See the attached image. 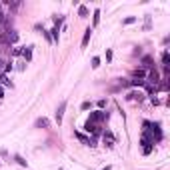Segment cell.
Here are the masks:
<instances>
[{"label":"cell","mask_w":170,"mask_h":170,"mask_svg":"<svg viewBox=\"0 0 170 170\" xmlns=\"http://www.w3.org/2000/svg\"><path fill=\"white\" fill-rule=\"evenodd\" d=\"M98 22H100V10L96 8L94 10V16H92V26H98Z\"/></svg>","instance_id":"cell-9"},{"label":"cell","mask_w":170,"mask_h":170,"mask_svg":"<svg viewBox=\"0 0 170 170\" xmlns=\"http://www.w3.org/2000/svg\"><path fill=\"white\" fill-rule=\"evenodd\" d=\"M14 160H16V162H18L20 166H26V160H24V158L20 156V154H16V156H14Z\"/></svg>","instance_id":"cell-13"},{"label":"cell","mask_w":170,"mask_h":170,"mask_svg":"<svg viewBox=\"0 0 170 170\" xmlns=\"http://www.w3.org/2000/svg\"><path fill=\"white\" fill-rule=\"evenodd\" d=\"M142 62H144V66H146V68H150V66H152V58H150V56H144Z\"/></svg>","instance_id":"cell-14"},{"label":"cell","mask_w":170,"mask_h":170,"mask_svg":"<svg viewBox=\"0 0 170 170\" xmlns=\"http://www.w3.org/2000/svg\"><path fill=\"white\" fill-rule=\"evenodd\" d=\"M132 22H136V16H128V18L124 20V24H132Z\"/></svg>","instance_id":"cell-16"},{"label":"cell","mask_w":170,"mask_h":170,"mask_svg":"<svg viewBox=\"0 0 170 170\" xmlns=\"http://www.w3.org/2000/svg\"><path fill=\"white\" fill-rule=\"evenodd\" d=\"M140 144H142V154H146V156H148V154L152 152V142H150V140H146V138L142 136Z\"/></svg>","instance_id":"cell-3"},{"label":"cell","mask_w":170,"mask_h":170,"mask_svg":"<svg viewBox=\"0 0 170 170\" xmlns=\"http://www.w3.org/2000/svg\"><path fill=\"white\" fill-rule=\"evenodd\" d=\"M102 170H112V166H104V168H102Z\"/></svg>","instance_id":"cell-21"},{"label":"cell","mask_w":170,"mask_h":170,"mask_svg":"<svg viewBox=\"0 0 170 170\" xmlns=\"http://www.w3.org/2000/svg\"><path fill=\"white\" fill-rule=\"evenodd\" d=\"M34 126H36V128H48V126H50V120L42 116V118H38V120L34 122Z\"/></svg>","instance_id":"cell-5"},{"label":"cell","mask_w":170,"mask_h":170,"mask_svg":"<svg viewBox=\"0 0 170 170\" xmlns=\"http://www.w3.org/2000/svg\"><path fill=\"white\" fill-rule=\"evenodd\" d=\"M74 136L78 138V140H82L84 144H90V146H96V144H94V140H90V138H86L84 134H80V132H74Z\"/></svg>","instance_id":"cell-8"},{"label":"cell","mask_w":170,"mask_h":170,"mask_svg":"<svg viewBox=\"0 0 170 170\" xmlns=\"http://www.w3.org/2000/svg\"><path fill=\"white\" fill-rule=\"evenodd\" d=\"M90 106H92L90 102H82V110H88V108H90Z\"/></svg>","instance_id":"cell-17"},{"label":"cell","mask_w":170,"mask_h":170,"mask_svg":"<svg viewBox=\"0 0 170 170\" xmlns=\"http://www.w3.org/2000/svg\"><path fill=\"white\" fill-rule=\"evenodd\" d=\"M78 14H80V16H82V18H86V16H88V8H86L84 4H82V6L78 8Z\"/></svg>","instance_id":"cell-11"},{"label":"cell","mask_w":170,"mask_h":170,"mask_svg":"<svg viewBox=\"0 0 170 170\" xmlns=\"http://www.w3.org/2000/svg\"><path fill=\"white\" fill-rule=\"evenodd\" d=\"M98 106H100V108H104V106H106V100H104V98L98 100Z\"/></svg>","instance_id":"cell-20"},{"label":"cell","mask_w":170,"mask_h":170,"mask_svg":"<svg viewBox=\"0 0 170 170\" xmlns=\"http://www.w3.org/2000/svg\"><path fill=\"white\" fill-rule=\"evenodd\" d=\"M90 36H92V28H86V30H84V38H82V48H86V46H88Z\"/></svg>","instance_id":"cell-7"},{"label":"cell","mask_w":170,"mask_h":170,"mask_svg":"<svg viewBox=\"0 0 170 170\" xmlns=\"http://www.w3.org/2000/svg\"><path fill=\"white\" fill-rule=\"evenodd\" d=\"M104 120H108V112L96 110V112H92V114H90V118L86 120V124H90V126H100Z\"/></svg>","instance_id":"cell-1"},{"label":"cell","mask_w":170,"mask_h":170,"mask_svg":"<svg viewBox=\"0 0 170 170\" xmlns=\"http://www.w3.org/2000/svg\"><path fill=\"white\" fill-rule=\"evenodd\" d=\"M168 60H170L168 52H162V64H164V68H168Z\"/></svg>","instance_id":"cell-12"},{"label":"cell","mask_w":170,"mask_h":170,"mask_svg":"<svg viewBox=\"0 0 170 170\" xmlns=\"http://www.w3.org/2000/svg\"><path fill=\"white\" fill-rule=\"evenodd\" d=\"M136 76L138 78H144V70H136Z\"/></svg>","instance_id":"cell-19"},{"label":"cell","mask_w":170,"mask_h":170,"mask_svg":"<svg viewBox=\"0 0 170 170\" xmlns=\"http://www.w3.org/2000/svg\"><path fill=\"white\" fill-rule=\"evenodd\" d=\"M18 40V32L16 30H8V42H16Z\"/></svg>","instance_id":"cell-10"},{"label":"cell","mask_w":170,"mask_h":170,"mask_svg":"<svg viewBox=\"0 0 170 170\" xmlns=\"http://www.w3.org/2000/svg\"><path fill=\"white\" fill-rule=\"evenodd\" d=\"M102 140H104V144H106V146H110V148L116 144V138H114V134H112L110 130H106L104 134H102Z\"/></svg>","instance_id":"cell-2"},{"label":"cell","mask_w":170,"mask_h":170,"mask_svg":"<svg viewBox=\"0 0 170 170\" xmlns=\"http://www.w3.org/2000/svg\"><path fill=\"white\" fill-rule=\"evenodd\" d=\"M106 60H108V62L112 60V50H108V52H106Z\"/></svg>","instance_id":"cell-18"},{"label":"cell","mask_w":170,"mask_h":170,"mask_svg":"<svg viewBox=\"0 0 170 170\" xmlns=\"http://www.w3.org/2000/svg\"><path fill=\"white\" fill-rule=\"evenodd\" d=\"M58 170H62V168H58Z\"/></svg>","instance_id":"cell-23"},{"label":"cell","mask_w":170,"mask_h":170,"mask_svg":"<svg viewBox=\"0 0 170 170\" xmlns=\"http://www.w3.org/2000/svg\"><path fill=\"white\" fill-rule=\"evenodd\" d=\"M22 56L26 58V62H30L32 60V46H24L22 48Z\"/></svg>","instance_id":"cell-6"},{"label":"cell","mask_w":170,"mask_h":170,"mask_svg":"<svg viewBox=\"0 0 170 170\" xmlns=\"http://www.w3.org/2000/svg\"><path fill=\"white\" fill-rule=\"evenodd\" d=\"M98 66H100V58L94 56V58H92V68H98Z\"/></svg>","instance_id":"cell-15"},{"label":"cell","mask_w":170,"mask_h":170,"mask_svg":"<svg viewBox=\"0 0 170 170\" xmlns=\"http://www.w3.org/2000/svg\"><path fill=\"white\" fill-rule=\"evenodd\" d=\"M64 110H66V100L58 106V110H56V122H58V126L62 124V116H64Z\"/></svg>","instance_id":"cell-4"},{"label":"cell","mask_w":170,"mask_h":170,"mask_svg":"<svg viewBox=\"0 0 170 170\" xmlns=\"http://www.w3.org/2000/svg\"><path fill=\"white\" fill-rule=\"evenodd\" d=\"M2 96H4V92H2V90H0V100H2Z\"/></svg>","instance_id":"cell-22"}]
</instances>
